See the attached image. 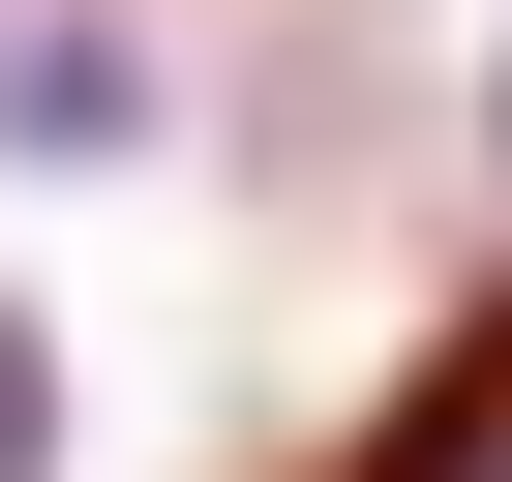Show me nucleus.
<instances>
[{
  "label": "nucleus",
  "instance_id": "obj_1",
  "mask_svg": "<svg viewBox=\"0 0 512 482\" xmlns=\"http://www.w3.org/2000/svg\"><path fill=\"white\" fill-rule=\"evenodd\" d=\"M332 482H512V302H482V332H422V392H392Z\"/></svg>",
  "mask_w": 512,
  "mask_h": 482
},
{
  "label": "nucleus",
  "instance_id": "obj_2",
  "mask_svg": "<svg viewBox=\"0 0 512 482\" xmlns=\"http://www.w3.org/2000/svg\"><path fill=\"white\" fill-rule=\"evenodd\" d=\"M0 482H61V332L0 302Z\"/></svg>",
  "mask_w": 512,
  "mask_h": 482
}]
</instances>
